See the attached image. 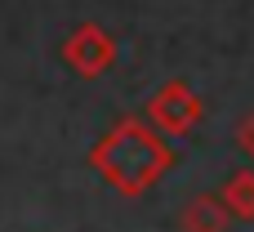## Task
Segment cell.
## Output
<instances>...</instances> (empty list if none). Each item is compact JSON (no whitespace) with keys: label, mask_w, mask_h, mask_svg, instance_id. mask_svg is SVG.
<instances>
[{"label":"cell","mask_w":254,"mask_h":232,"mask_svg":"<svg viewBox=\"0 0 254 232\" xmlns=\"http://www.w3.org/2000/svg\"><path fill=\"white\" fill-rule=\"evenodd\" d=\"M170 165H174V148L165 143V134H156L138 116L116 121L89 148V170L103 183H112L121 197H143L170 174Z\"/></svg>","instance_id":"obj_1"},{"label":"cell","mask_w":254,"mask_h":232,"mask_svg":"<svg viewBox=\"0 0 254 232\" xmlns=\"http://www.w3.org/2000/svg\"><path fill=\"white\" fill-rule=\"evenodd\" d=\"M201 116H205V103H201V94H196L192 85H183V80H165V85L147 98V125H152L156 134H165V139L192 134V130L201 125Z\"/></svg>","instance_id":"obj_2"},{"label":"cell","mask_w":254,"mask_h":232,"mask_svg":"<svg viewBox=\"0 0 254 232\" xmlns=\"http://www.w3.org/2000/svg\"><path fill=\"white\" fill-rule=\"evenodd\" d=\"M63 63H67L76 76H85V80L107 76L112 63H116V40H112V31H103L98 22H80V27L63 40Z\"/></svg>","instance_id":"obj_3"},{"label":"cell","mask_w":254,"mask_h":232,"mask_svg":"<svg viewBox=\"0 0 254 232\" xmlns=\"http://www.w3.org/2000/svg\"><path fill=\"white\" fill-rule=\"evenodd\" d=\"M228 228H232V215L219 192H196L179 210V232H228Z\"/></svg>","instance_id":"obj_4"},{"label":"cell","mask_w":254,"mask_h":232,"mask_svg":"<svg viewBox=\"0 0 254 232\" xmlns=\"http://www.w3.org/2000/svg\"><path fill=\"white\" fill-rule=\"evenodd\" d=\"M223 206H228V215L232 219H241V224H254V165L250 170H237V174H228V183H223Z\"/></svg>","instance_id":"obj_5"},{"label":"cell","mask_w":254,"mask_h":232,"mask_svg":"<svg viewBox=\"0 0 254 232\" xmlns=\"http://www.w3.org/2000/svg\"><path fill=\"white\" fill-rule=\"evenodd\" d=\"M237 143H241V152L254 161V112L241 121V125H237Z\"/></svg>","instance_id":"obj_6"}]
</instances>
